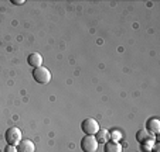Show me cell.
I'll use <instances>...</instances> for the list:
<instances>
[{
    "mask_svg": "<svg viewBox=\"0 0 160 152\" xmlns=\"http://www.w3.org/2000/svg\"><path fill=\"white\" fill-rule=\"evenodd\" d=\"M154 144H156V138L154 140H149V141H145L143 144H140L142 145V149L143 151H146V152H150L152 151V148L154 146Z\"/></svg>",
    "mask_w": 160,
    "mask_h": 152,
    "instance_id": "11",
    "label": "cell"
},
{
    "mask_svg": "<svg viewBox=\"0 0 160 152\" xmlns=\"http://www.w3.org/2000/svg\"><path fill=\"white\" fill-rule=\"evenodd\" d=\"M18 152H34L36 151V145L31 140H21V142L17 145Z\"/></svg>",
    "mask_w": 160,
    "mask_h": 152,
    "instance_id": "6",
    "label": "cell"
},
{
    "mask_svg": "<svg viewBox=\"0 0 160 152\" xmlns=\"http://www.w3.org/2000/svg\"><path fill=\"white\" fill-rule=\"evenodd\" d=\"M150 152H159V145H157V144H154V146L152 148Z\"/></svg>",
    "mask_w": 160,
    "mask_h": 152,
    "instance_id": "15",
    "label": "cell"
},
{
    "mask_svg": "<svg viewBox=\"0 0 160 152\" xmlns=\"http://www.w3.org/2000/svg\"><path fill=\"white\" fill-rule=\"evenodd\" d=\"M13 4H24V0H12Z\"/></svg>",
    "mask_w": 160,
    "mask_h": 152,
    "instance_id": "14",
    "label": "cell"
},
{
    "mask_svg": "<svg viewBox=\"0 0 160 152\" xmlns=\"http://www.w3.org/2000/svg\"><path fill=\"white\" fill-rule=\"evenodd\" d=\"M109 138H111L112 141H116V142H118V141H121V138H122V134L119 131H112V132H109Z\"/></svg>",
    "mask_w": 160,
    "mask_h": 152,
    "instance_id": "12",
    "label": "cell"
},
{
    "mask_svg": "<svg viewBox=\"0 0 160 152\" xmlns=\"http://www.w3.org/2000/svg\"><path fill=\"white\" fill-rule=\"evenodd\" d=\"M4 152H18V151H17V146H14V145H7L6 149H4Z\"/></svg>",
    "mask_w": 160,
    "mask_h": 152,
    "instance_id": "13",
    "label": "cell"
},
{
    "mask_svg": "<svg viewBox=\"0 0 160 152\" xmlns=\"http://www.w3.org/2000/svg\"><path fill=\"white\" fill-rule=\"evenodd\" d=\"M4 138H6L7 145L17 146L18 144L21 142V140H23V134H21V130L20 128H17V127H12V128H9L6 131Z\"/></svg>",
    "mask_w": 160,
    "mask_h": 152,
    "instance_id": "2",
    "label": "cell"
},
{
    "mask_svg": "<svg viewBox=\"0 0 160 152\" xmlns=\"http://www.w3.org/2000/svg\"><path fill=\"white\" fill-rule=\"evenodd\" d=\"M99 142L97 141L95 135H85L81 140V149L84 152H97Z\"/></svg>",
    "mask_w": 160,
    "mask_h": 152,
    "instance_id": "4",
    "label": "cell"
},
{
    "mask_svg": "<svg viewBox=\"0 0 160 152\" xmlns=\"http://www.w3.org/2000/svg\"><path fill=\"white\" fill-rule=\"evenodd\" d=\"M154 135L150 134V132L148 131V130H140L138 134H136V140H138V142L143 144L145 141H149V140H154Z\"/></svg>",
    "mask_w": 160,
    "mask_h": 152,
    "instance_id": "8",
    "label": "cell"
},
{
    "mask_svg": "<svg viewBox=\"0 0 160 152\" xmlns=\"http://www.w3.org/2000/svg\"><path fill=\"white\" fill-rule=\"evenodd\" d=\"M105 152H122V145L116 141H108L105 144Z\"/></svg>",
    "mask_w": 160,
    "mask_h": 152,
    "instance_id": "9",
    "label": "cell"
},
{
    "mask_svg": "<svg viewBox=\"0 0 160 152\" xmlns=\"http://www.w3.org/2000/svg\"><path fill=\"white\" fill-rule=\"evenodd\" d=\"M27 62H28V65L33 66L34 69L40 68V66H42V57L38 54V52H33V54L28 55Z\"/></svg>",
    "mask_w": 160,
    "mask_h": 152,
    "instance_id": "7",
    "label": "cell"
},
{
    "mask_svg": "<svg viewBox=\"0 0 160 152\" xmlns=\"http://www.w3.org/2000/svg\"><path fill=\"white\" fill-rule=\"evenodd\" d=\"M33 78L37 83L47 85L51 82V72L47 68H44V66H40V68H36L33 71Z\"/></svg>",
    "mask_w": 160,
    "mask_h": 152,
    "instance_id": "1",
    "label": "cell"
},
{
    "mask_svg": "<svg viewBox=\"0 0 160 152\" xmlns=\"http://www.w3.org/2000/svg\"><path fill=\"white\" fill-rule=\"evenodd\" d=\"M81 131H84L85 135H95L99 131V124L95 118H85L81 122Z\"/></svg>",
    "mask_w": 160,
    "mask_h": 152,
    "instance_id": "3",
    "label": "cell"
},
{
    "mask_svg": "<svg viewBox=\"0 0 160 152\" xmlns=\"http://www.w3.org/2000/svg\"><path fill=\"white\" fill-rule=\"evenodd\" d=\"M146 130H148L150 134L156 135L157 132L160 131V121H159V118H156V117L149 118L148 122H146Z\"/></svg>",
    "mask_w": 160,
    "mask_h": 152,
    "instance_id": "5",
    "label": "cell"
},
{
    "mask_svg": "<svg viewBox=\"0 0 160 152\" xmlns=\"http://www.w3.org/2000/svg\"><path fill=\"white\" fill-rule=\"evenodd\" d=\"M95 138H97L98 142H102V144H106L108 141H111V140H109V131H108V130H105V128H103V130L99 128V131L95 134Z\"/></svg>",
    "mask_w": 160,
    "mask_h": 152,
    "instance_id": "10",
    "label": "cell"
}]
</instances>
